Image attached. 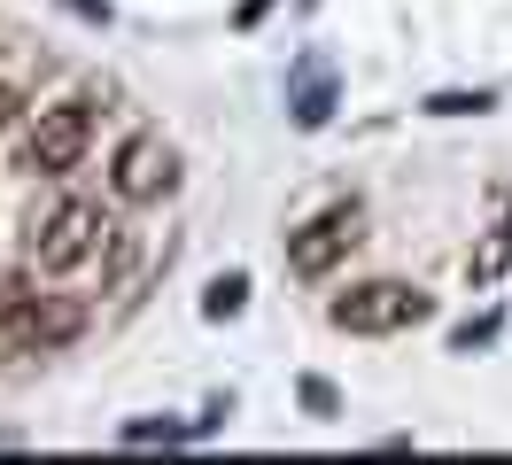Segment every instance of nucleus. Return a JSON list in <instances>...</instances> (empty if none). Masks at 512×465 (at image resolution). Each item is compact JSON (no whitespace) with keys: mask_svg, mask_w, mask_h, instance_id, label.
Instances as JSON below:
<instances>
[{"mask_svg":"<svg viewBox=\"0 0 512 465\" xmlns=\"http://www.w3.org/2000/svg\"><path fill=\"white\" fill-rule=\"evenodd\" d=\"M16 295H24V279H16V272H8V264H0V310L16 303Z\"/></svg>","mask_w":512,"mask_h":465,"instance_id":"15","label":"nucleus"},{"mask_svg":"<svg viewBox=\"0 0 512 465\" xmlns=\"http://www.w3.org/2000/svg\"><path fill=\"white\" fill-rule=\"evenodd\" d=\"M295 124H326V109H334V78H326V62H303L295 70Z\"/></svg>","mask_w":512,"mask_h":465,"instance_id":"7","label":"nucleus"},{"mask_svg":"<svg viewBox=\"0 0 512 465\" xmlns=\"http://www.w3.org/2000/svg\"><path fill=\"white\" fill-rule=\"evenodd\" d=\"M303 403H311V411H319V419H334V411H342V396H334V388H326V380H303Z\"/></svg>","mask_w":512,"mask_h":465,"instance_id":"12","label":"nucleus"},{"mask_svg":"<svg viewBox=\"0 0 512 465\" xmlns=\"http://www.w3.org/2000/svg\"><path fill=\"white\" fill-rule=\"evenodd\" d=\"M264 8H272V0H249V8H241V24H256V16H264Z\"/></svg>","mask_w":512,"mask_h":465,"instance_id":"17","label":"nucleus"},{"mask_svg":"<svg viewBox=\"0 0 512 465\" xmlns=\"http://www.w3.org/2000/svg\"><path fill=\"white\" fill-rule=\"evenodd\" d=\"M94 148V101H47L24 117V140H16V171L32 179H63L78 171V155Z\"/></svg>","mask_w":512,"mask_h":465,"instance_id":"2","label":"nucleus"},{"mask_svg":"<svg viewBox=\"0 0 512 465\" xmlns=\"http://www.w3.org/2000/svg\"><path fill=\"white\" fill-rule=\"evenodd\" d=\"M241 303H249V279L225 272V279H210V295H202V318H233Z\"/></svg>","mask_w":512,"mask_h":465,"instance_id":"9","label":"nucleus"},{"mask_svg":"<svg viewBox=\"0 0 512 465\" xmlns=\"http://www.w3.org/2000/svg\"><path fill=\"white\" fill-rule=\"evenodd\" d=\"M489 334H497V318H474V326H458V334H450V341H458V349H481V341H489Z\"/></svg>","mask_w":512,"mask_h":465,"instance_id":"14","label":"nucleus"},{"mask_svg":"<svg viewBox=\"0 0 512 465\" xmlns=\"http://www.w3.org/2000/svg\"><path fill=\"white\" fill-rule=\"evenodd\" d=\"M125 442H179L171 419H125Z\"/></svg>","mask_w":512,"mask_h":465,"instance_id":"11","label":"nucleus"},{"mask_svg":"<svg viewBox=\"0 0 512 465\" xmlns=\"http://www.w3.org/2000/svg\"><path fill=\"white\" fill-rule=\"evenodd\" d=\"M78 334H86V303H70V295L24 287L16 303L0 310V357H55V349H70Z\"/></svg>","mask_w":512,"mask_h":465,"instance_id":"3","label":"nucleus"},{"mask_svg":"<svg viewBox=\"0 0 512 465\" xmlns=\"http://www.w3.org/2000/svg\"><path fill=\"white\" fill-rule=\"evenodd\" d=\"M109 194L125 210H148V202H171L179 194V148L163 132H132L125 148L109 155Z\"/></svg>","mask_w":512,"mask_h":465,"instance_id":"5","label":"nucleus"},{"mask_svg":"<svg viewBox=\"0 0 512 465\" xmlns=\"http://www.w3.org/2000/svg\"><path fill=\"white\" fill-rule=\"evenodd\" d=\"M357 241H365V210H357V202H334V210H319L311 225L288 233V272L295 279H326Z\"/></svg>","mask_w":512,"mask_h":465,"instance_id":"6","label":"nucleus"},{"mask_svg":"<svg viewBox=\"0 0 512 465\" xmlns=\"http://www.w3.org/2000/svg\"><path fill=\"white\" fill-rule=\"evenodd\" d=\"M16 117H32V109H24V86H8V78H0V132H8Z\"/></svg>","mask_w":512,"mask_h":465,"instance_id":"13","label":"nucleus"},{"mask_svg":"<svg viewBox=\"0 0 512 465\" xmlns=\"http://www.w3.org/2000/svg\"><path fill=\"white\" fill-rule=\"evenodd\" d=\"M474 109H489V93H435L427 101V117H474Z\"/></svg>","mask_w":512,"mask_h":465,"instance_id":"10","label":"nucleus"},{"mask_svg":"<svg viewBox=\"0 0 512 465\" xmlns=\"http://www.w3.org/2000/svg\"><path fill=\"white\" fill-rule=\"evenodd\" d=\"M109 225H117V217L101 210L94 194H47V202H32V217H24V264L47 272V279L86 272V264H101Z\"/></svg>","mask_w":512,"mask_h":465,"instance_id":"1","label":"nucleus"},{"mask_svg":"<svg viewBox=\"0 0 512 465\" xmlns=\"http://www.w3.org/2000/svg\"><path fill=\"white\" fill-rule=\"evenodd\" d=\"M78 16H94V24H109V0H70Z\"/></svg>","mask_w":512,"mask_h":465,"instance_id":"16","label":"nucleus"},{"mask_svg":"<svg viewBox=\"0 0 512 465\" xmlns=\"http://www.w3.org/2000/svg\"><path fill=\"white\" fill-rule=\"evenodd\" d=\"M505 264H512V225H497V233H489V241L466 256V272H474V279H497Z\"/></svg>","mask_w":512,"mask_h":465,"instance_id":"8","label":"nucleus"},{"mask_svg":"<svg viewBox=\"0 0 512 465\" xmlns=\"http://www.w3.org/2000/svg\"><path fill=\"white\" fill-rule=\"evenodd\" d=\"M427 287H412V279H365V287H350V295H334V326L342 334H404V326H419L427 318Z\"/></svg>","mask_w":512,"mask_h":465,"instance_id":"4","label":"nucleus"}]
</instances>
